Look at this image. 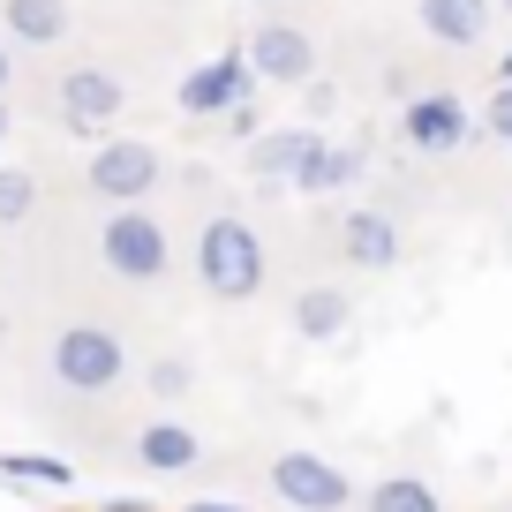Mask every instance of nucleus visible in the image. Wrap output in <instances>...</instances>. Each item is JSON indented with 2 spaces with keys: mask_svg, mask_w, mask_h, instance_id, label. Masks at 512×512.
I'll return each mask as SVG.
<instances>
[{
  "mask_svg": "<svg viewBox=\"0 0 512 512\" xmlns=\"http://www.w3.org/2000/svg\"><path fill=\"white\" fill-rule=\"evenodd\" d=\"M136 460L151 467V475H181V467H196L204 460V445H196V430L189 422H144V430H136Z\"/></svg>",
  "mask_w": 512,
  "mask_h": 512,
  "instance_id": "f8f14e48",
  "label": "nucleus"
},
{
  "mask_svg": "<svg viewBox=\"0 0 512 512\" xmlns=\"http://www.w3.org/2000/svg\"><path fill=\"white\" fill-rule=\"evenodd\" d=\"M497 8H505V16H512V0H497Z\"/></svg>",
  "mask_w": 512,
  "mask_h": 512,
  "instance_id": "bb28decb",
  "label": "nucleus"
},
{
  "mask_svg": "<svg viewBox=\"0 0 512 512\" xmlns=\"http://www.w3.org/2000/svg\"><path fill=\"white\" fill-rule=\"evenodd\" d=\"M497 83H512V53H505V61H497Z\"/></svg>",
  "mask_w": 512,
  "mask_h": 512,
  "instance_id": "b1692460",
  "label": "nucleus"
},
{
  "mask_svg": "<svg viewBox=\"0 0 512 512\" xmlns=\"http://www.w3.org/2000/svg\"><path fill=\"white\" fill-rule=\"evenodd\" d=\"M121 106H128V91L106 68H68L61 76V121L76 128V136H98L106 121H121Z\"/></svg>",
  "mask_w": 512,
  "mask_h": 512,
  "instance_id": "6e6552de",
  "label": "nucleus"
},
{
  "mask_svg": "<svg viewBox=\"0 0 512 512\" xmlns=\"http://www.w3.org/2000/svg\"><path fill=\"white\" fill-rule=\"evenodd\" d=\"M482 128H490L497 144H512V83H497V98H490V113H482Z\"/></svg>",
  "mask_w": 512,
  "mask_h": 512,
  "instance_id": "412c9836",
  "label": "nucleus"
},
{
  "mask_svg": "<svg viewBox=\"0 0 512 512\" xmlns=\"http://www.w3.org/2000/svg\"><path fill=\"white\" fill-rule=\"evenodd\" d=\"M46 362H53V377H61L68 392H113V384L128 377V347L106 324H68Z\"/></svg>",
  "mask_w": 512,
  "mask_h": 512,
  "instance_id": "f03ea898",
  "label": "nucleus"
},
{
  "mask_svg": "<svg viewBox=\"0 0 512 512\" xmlns=\"http://www.w3.org/2000/svg\"><path fill=\"white\" fill-rule=\"evenodd\" d=\"M347 317H354V302L339 287H302V294H294V332H302V339H339Z\"/></svg>",
  "mask_w": 512,
  "mask_h": 512,
  "instance_id": "2eb2a0df",
  "label": "nucleus"
},
{
  "mask_svg": "<svg viewBox=\"0 0 512 512\" xmlns=\"http://www.w3.org/2000/svg\"><path fill=\"white\" fill-rule=\"evenodd\" d=\"M0 144H8V106H0Z\"/></svg>",
  "mask_w": 512,
  "mask_h": 512,
  "instance_id": "a878e982",
  "label": "nucleus"
},
{
  "mask_svg": "<svg viewBox=\"0 0 512 512\" xmlns=\"http://www.w3.org/2000/svg\"><path fill=\"white\" fill-rule=\"evenodd\" d=\"M309 151H317V128H302V121H294V128H256V136H249V174L272 181V189H279V181L294 189V174H302Z\"/></svg>",
  "mask_w": 512,
  "mask_h": 512,
  "instance_id": "9b49d317",
  "label": "nucleus"
},
{
  "mask_svg": "<svg viewBox=\"0 0 512 512\" xmlns=\"http://www.w3.org/2000/svg\"><path fill=\"white\" fill-rule=\"evenodd\" d=\"M91 196H106V204H144L151 189L166 181V159L159 144H144V136H106V144L91 151Z\"/></svg>",
  "mask_w": 512,
  "mask_h": 512,
  "instance_id": "7ed1b4c3",
  "label": "nucleus"
},
{
  "mask_svg": "<svg viewBox=\"0 0 512 512\" xmlns=\"http://www.w3.org/2000/svg\"><path fill=\"white\" fill-rule=\"evenodd\" d=\"M347 181H362V151H354V144H324V136H317V151L302 159L294 189H309V196H332V189H347Z\"/></svg>",
  "mask_w": 512,
  "mask_h": 512,
  "instance_id": "4468645a",
  "label": "nucleus"
},
{
  "mask_svg": "<svg viewBox=\"0 0 512 512\" xmlns=\"http://www.w3.org/2000/svg\"><path fill=\"white\" fill-rule=\"evenodd\" d=\"M369 512H445V505H437V490L422 475H392L369 490Z\"/></svg>",
  "mask_w": 512,
  "mask_h": 512,
  "instance_id": "a211bd4d",
  "label": "nucleus"
},
{
  "mask_svg": "<svg viewBox=\"0 0 512 512\" xmlns=\"http://www.w3.org/2000/svg\"><path fill=\"white\" fill-rule=\"evenodd\" d=\"M0 8H8V38H23V46L68 38V0H0Z\"/></svg>",
  "mask_w": 512,
  "mask_h": 512,
  "instance_id": "dca6fc26",
  "label": "nucleus"
},
{
  "mask_svg": "<svg viewBox=\"0 0 512 512\" xmlns=\"http://www.w3.org/2000/svg\"><path fill=\"white\" fill-rule=\"evenodd\" d=\"M144 377H151V392H159V400H181V392L196 384V377H189V362H151Z\"/></svg>",
  "mask_w": 512,
  "mask_h": 512,
  "instance_id": "aec40b11",
  "label": "nucleus"
},
{
  "mask_svg": "<svg viewBox=\"0 0 512 512\" xmlns=\"http://www.w3.org/2000/svg\"><path fill=\"white\" fill-rule=\"evenodd\" d=\"M400 136L415 151H460L467 136H475V113H467L452 91H430V98H415V106L400 113Z\"/></svg>",
  "mask_w": 512,
  "mask_h": 512,
  "instance_id": "1a4fd4ad",
  "label": "nucleus"
},
{
  "mask_svg": "<svg viewBox=\"0 0 512 512\" xmlns=\"http://www.w3.org/2000/svg\"><path fill=\"white\" fill-rule=\"evenodd\" d=\"M490 8L497 0H422V31H430L437 46H482Z\"/></svg>",
  "mask_w": 512,
  "mask_h": 512,
  "instance_id": "ddd939ff",
  "label": "nucleus"
},
{
  "mask_svg": "<svg viewBox=\"0 0 512 512\" xmlns=\"http://www.w3.org/2000/svg\"><path fill=\"white\" fill-rule=\"evenodd\" d=\"M264 8H279V0H264Z\"/></svg>",
  "mask_w": 512,
  "mask_h": 512,
  "instance_id": "cd10ccee",
  "label": "nucleus"
},
{
  "mask_svg": "<svg viewBox=\"0 0 512 512\" xmlns=\"http://www.w3.org/2000/svg\"><path fill=\"white\" fill-rule=\"evenodd\" d=\"M272 490L287 497L294 512H347L354 505L347 467H332L324 452H279L272 460Z\"/></svg>",
  "mask_w": 512,
  "mask_h": 512,
  "instance_id": "39448f33",
  "label": "nucleus"
},
{
  "mask_svg": "<svg viewBox=\"0 0 512 512\" xmlns=\"http://www.w3.org/2000/svg\"><path fill=\"white\" fill-rule=\"evenodd\" d=\"M196 279H204L219 302H249L264 287V241L249 219H211L196 234Z\"/></svg>",
  "mask_w": 512,
  "mask_h": 512,
  "instance_id": "f257e3e1",
  "label": "nucleus"
},
{
  "mask_svg": "<svg viewBox=\"0 0 512 512\" xmlns=\"http://www.w3.org/2000/svg\"><path fill=\"white\" fill-rule=\"evenodd\" d=\"M339 256L362 272H392L400 264V219L392 211H347L339 219Z\"/></svg>",
  "mask_w": 512,
  "mask_h": 512,
  "instance_id": "9d476101",
  "label": "nucleus"
},
{
  "mask_svg": "<svg viewBox=\"0 0 512 512\" xmlns=\"http://www.w3.org/2000/svg\"><path fill=\"white\" fill-rule=\"evenodd\" d=\"M8 68H16V61H8V46H0V98H8Z\"/></svg>",
  "mask_w": 512,
  "mask_h": 512,
  "instance_id": "5701e85b",
  "label": "nucleus"
},
{
  "mask_svg": "<svg viewBox=\"0 0 512 512\" xmlns=\"http://www.w3.org/2000/svg\"><path fill=\"white\" fill-rule=\"evenodd\" d=\"M189 512H241V505H189Z\"/></svg>",
  "mask_w": 512,
  "mask_h": 512,
  "instance_id": "393cba45",
  "label": "nucleus"
},
{
  "mask_svg": "<svg viewBox=\"0 0 512 512\" xmlns=\"http://www.w3.org/2000/svg\"><path fill=\"white\" fill-rule=\"evenodd\" d=\"M0 475H8V482H31V490H68L76 467L53 460V452H0Z\"/></svg>",
  "mask_w": 512,
  "mask_h": 512,
  "instance_id": "f3484780",
  "label": "nucleus"
},
{
  "mask_svg": "<svg viewBox=\"0 0 512 512\" xmlns=\"http://www.w3.org/2000/svg\"><path fill=\"white\" fill-rule=\"evenodd\" d=\"M219 121H226V128H234L241 144H249L256 128H264V113H256V106H249V98H241V106H226V113H219Z\"/></svg>",
  "mask_w": 512,
  "mask_h": 512,
  "instance_id": "4be33fe9",
  "label": "nucleus"
},
{
  "mask_svg": "<svg viewBox=\"0 0 512 512\" xmlns=\"http://www.w3.org/2000/svg\"><path fill=\"white\" fill-rule=\"evenodd\" d=\"M31 211H38V181H31V174H16V166H0V226L31 219Z\"/></svg>",
  "mask_w": 512,
  "mask_h": 512,
  "instance_id": "6ab92c4d",
  "label": "nucleus"
},
{
  "mask_svg": "<svg viewBox=\"0 0 512 512\" xmlns=\"http://www.w3.org/2000/svg\"><path fill=\"white\" fill-rule=\"evenodd\" d=\"M249 61H241V53H219V61H196L189 76H181V113H196V121H219L226 106H241V98H249Z\"/></svg>",
  "mask_w": 512,
  "mask_h": 512,
  "instance_id": "0eeeda50",
  "label": "nucleus"
},
{
  "mask_svg": "<svg viewBox=\"0 0 512 512\" xmlns=\"http://www.w3.org/2000/svg\"><path fill=\"white\" fill-rule=\"evenodd\" d=\"M98 256H106L121 279H166V264H174L166 226L151 219V211H136V204H121L106 226H98Z\"/></svg>",
  "mask_w": 512,
  "mask_h": 512,
  "instance_id": "20e7f679",
  "label": "nucleus"
},
{
  "mask_svg": "<svg viewBox=\"0 0 512 512\" xmlns=\"http://www.w3.org/2000/svg\"><path fill=\"white\" fill-rule=\"evenodd\" d=\"M241 61H249L256 83H309L317 76V46H309V31H294V23H264V31L241 46Z\"/></svg>",
  "mask_w": 512,
  "mask_h": 512,
  "instance_id": "423d86ee",
  "label": "nucleus"
}]
</instances>
